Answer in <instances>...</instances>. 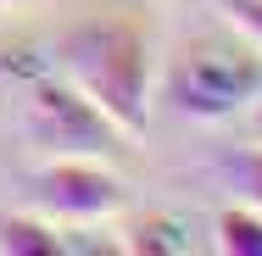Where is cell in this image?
<instances>
[{
	"instance_id": "cell-1",
	"label": "cell",
	"mask_w": 262,
	"mask_h": 256,
	"mask_svg": "<svg viewBox=\"0 0 262 256\" xmlns=\"http://www.w3.org/2000/svg\"><path fill=\"white\" fill-rule=\"evenodd\" d=\"M56 67H61V84H73L128 145H145V134H151V51H145L140 28L73 22L56 34Z\"/></svg>"
},
{
	"instance_id": "cell-2",
	"label": "cell",
	"mask_w": 262,
	"mask_h": 256,
	"mask_svg": "<svg viewBox=\"0 0 262 256\" xmlns=\"http://www.w3.org/2000/svg\"><path fill=\"white\" fill-rule=\"evenodd\" d=\"M23 134L51 161H67V156L106 161L117 151V139H123L73 84H39V89H28V101H23Z\"/></svg>"
},
{
	"instance_id": "cell-3",
	"label": "cell",
	"mask_w": 262,
	"mask_h": 256,
	"mask_svg": "<svg viewBox=\"0 0 262 256\" xmlns=\"http://www.w3.org/2000/svg\"><path fill=\"white\" fill-rule=\"evenodd\" d=\"M262 95V61L257 56H229V51H190L173 67V101L179 111L217 123L234 117Z\"/></svg>"
},
{
	"instance_id": "cell-4",
	"label": "cell",
	"mask_w": 262,
	"mask_h": 256,
	"mask_svg": "<svg viewBox=\"0 0 262 256\" xmlns=\"http://www.w3.org/2000/svg\"><path fill=\"white\" fill-rule=\"evenodd\" d=\"M34 195H39V212L56 223H106L128 206V190L101 161H78V156L45 161L34 173Z\"/></svg>"
},
{
	"instance_id": "cell-5",
	"label": "cell",
	"mask_w": 262,
	"mask_h": 256,
	"mask_svg": "<svg viewBox=\"0 0 262 256\" xmlns=\"http://www.w3.org/2000/svg\"><path fill=\"white\" fill-rule=\"evenodd\" d=\"M0 251L6 256H56L61 251V240L51 234V223L34 212V217H0Z\"/></svg>"
},
{
	"instance_id": "cell-6",
	"label": "cell",
	"mask_w": 262,
	"mask_h": 256,
	"mask_svg": "<svg viewBox=\"0 0 262 256\" xmlns=\"http://www.w3.org/2000/svg\"><path fill=\"white\" fill-rule=\"evenodd\" d=\"M217 251L223 256H262V212L257 206H229L217 217Z\"/></svg>"
},
{
	"instance_id": "cell-7",
	"label": "cell",
	"mask_w": 262,
	"mask_h": 256,
	"mask_svg": "<svg viewBox=\"0 0 262 256\" xmlns=\"http://www.w3.org/2000/svg\"><path fill=\"white\" fill-rule=\"evenodd\" d=\"M217 11H223V22L262 56V0H212Z\"/></svg>"
},
{
	"instance_id": "cell-8",
	"label": "cell",
	"mask_w": 262,
	"mask_h": 256,
	"mask_svg": "<svg viewBox=\"0 0 262 256\" xmlns=\"http://www.w3.org/2000/svg\"><path fill=\"white\" fill-rule=\"evenodd\" d=\"M128 251H184V240H179L173 223H145V228L128 240Z\"/></svg>"
},
{
	"instance_id": "cell-9",
	"label": "cell",
	"mask_w": 262,
	"mask_h": 256,
	"mask_svg": "<svg viewBox=\"0 0 262 256\" xmlns=\"http://www.w3.org/2000/svg\"><path fill=\"white\" fill-rule=\"evenodd\" d=\"M240 195H246V206L262 212V145L240 156Z\"/></svg>"
},
{
	"instance_id": "cell-10",
	"label": "cell",
	"mask_w": 262,
	"mask_h": 256,
	"mask_svg": "<svg viewBox=\"0 0 262 256\" xmlns=\"http://www.w3.org/2000/svg\"><path fill=\"white\" fill-rule=\"evenodd\" d=\"M246 134H251V145H262V95L251 101V123H246Z\"/></svg>"
},
{
	"instance_id": "cell-11",
	"label": "cell",
	"mask_w": 262,
	"mask_h": 256,
	"mask_svg": "<svg viewBox=\"0 0 262 256\" xmlns=\"http://www.w3.org/2000/svg\"><path fill=\"white\" fill-rule=\"evenodd\" d=\"M0 6H17V0H0Z\"/></svg>"
}]
</instances>
